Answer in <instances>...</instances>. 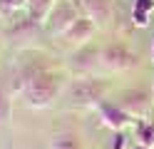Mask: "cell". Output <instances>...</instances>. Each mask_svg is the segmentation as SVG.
<instances>
[{
	"mask_svg": "<svg viewBox=\"0 0 154 149\" xmlns=\"http://www.w3.org/2000/svg\"><path fill=\"white\" fill-rule=\"evenodd\" d=\"M15 92L30 109L52 107L65 92V75L47 67L42 60L30 57L15 75Z\"/></svg>",
	"mask_w": 154,
	"mask_h": 149,
	"instance_id": "cell-1",
	"label": "cell"
},
{
	"mask_svg": "<svg viewBox=\"0 0 154 149\" xmlns=\"http://www.w3.org/2000/svg\"><path fill=\"white\" fill-rule=\"evenodd\" d=\"M112 92V82L102 77H77L67 87V104L77 109H97Z\"/></svg>",
	"mask_w": 154,
	"mask_h": 149,
	"instance_id": "cell-2",
	"label": "cell"
},
{
	"mask_svg": "<svg viewBox=\"0 0 154 149\" xmlns=\"http://www.w3.org/2000/svg\"><path fill=\"white\" fill-rule=\"evenodd\" d=\"M139 65V55L134 50L122 42V40H112V42L102 45V70L107 72H124Z\"/></svg>",
	"mask_w": 154,
	"mask_h": 149,
	"instance_id": "cell-3",
	"label": "cell"
},
{
	"mask_svg": "<svg viewBox=\"0 0 154 149\" xmlns=\"http://www.w3.org/2000/svg\"><path fill=\"white\" fill-rule=\"evenodd\" d=\"M80 17H82V10H80V5H77V3H72V0H57L42 25H45V30H47L50 35L62 37Z\"/></svg>",
	"mask_w": 154,
	"mask_h": 149,
	"instance_id": "cell-4",
	"label": "cell"
},
{
	"mask_svg": "<svg viewBox=\"0 0 154 149\" xmlns=\"http://www.w3.org/2000/svg\"><path fill=\"white\" fill-rule=\"evenodd\" d=\"M67 67L77 72L80 77H90L92 70L102 67V45L97 42H85L72 50V55L67 57Z\"/></svg>",
	"mask_w": 154,
	"mask_h": 149,
	"instance_id": "cell-5",
	"label": "cell"
},
{
	"mask_svg": "<svg viewBox=\"0 0 154 149\" xmlns=\"http://www.w3.org/2000/svg\"><path fill=\"white\" fill-rule=\"evenodd\" d=\"M80 10L85 17H90L94 27H109L114 23V0H80Z\"/></svg>",
	"mask_w": 154,
	"mask_h": 149,
	"instance_id": "cell-6",
	"label": "cell"
},
{
	"mask_svg": "<svg viewBox=\"0 0 154 149\" xmlns=\"http://www.w3.org/2000/svg\"><path fill=\"white\" fill-rule=\"evenodd\" d=\"M97 114H100V119H102V124L109 127L112 132H124L129 124L137 122V119L129 117L117 102H114V99H104V102L97 107Z\"/></svg>",
	"mask_w": 154,
	"mask_h": 149,
	"instance_id": "cell-7",
	"label": "cell"
},
{
	"mask_svg": "<svg viewBox=\"0 0 154 149\" xmlns=\"http://www.w3.org/2000/svg\"><path fill=\"white\" fill-rule=\"evenodd\" d=\"M124 112L134 119H144L149 109V102H152V92H142V89H124V92L114 99Z\"/></svg>",
	"mask_w": 154,
	"mask_h": 149,
	"instance_id": "cell-8",
	"label": "cell"
},
{
	"mask_svg": "<svg viewBox=\"0 0 154 149\" xmlns=\"http://www.w3.org/2000/svg\"><path fill=\"white\" fill-rule=\"evenodd\" d=\"M94 30H97V27H94V23H92L90 17H85V15H82V17L77 20V23H75L70 30H67L65 35H62V40H65L67 45L80 47V45H85V42H92Z\"/></svg>",
	"mask_w": 154,
	"mask_h": 149,
	"instance_id": "cell-9",
	"label": "cell"
},
{
	"mask_svg": "<svg viewBox=\"0 0 154 149\" xmlns=\"http://www.w3.org/2000/svg\"><path fill=\"white\" fill-rule=\"evenodd\" d=\"M132 127H134V142L147 149H154V122L152 119H137Z\"/></svg>",
	"mask_w": 154,
	"mask_h": 149,
	"instance_id": "cell-10",
	"label": "cell"
},
{
	"mask_svg": "<svg viewBox=\"0 0 154 149\" xmlns=\"http://www.w3.org/2000/svg\"><path fill=\"white\" fill-rule=\"evenodd\" d=\"M152 10H154V0H132V25L147 27Z\"/></svg>",
	"mask_w": 154,
	"mask_h": 149,
	"instance_id": "cell-11",
	"label": "cell"
},
{
	"mask_svg": "<svg viewBox=\"0 0 154 149\" xmlns=\"http://www.w3.org/2000/svg\"><path fill=\"white\" fill-rule=\"evenodd\" d=\"M55 3L57 0H27V20L30 23H45Z\"/></svg>",
	"mask_w": 154,
	"mask_h": 149,
	"instance_id": "cell-12",
	"label": "cell"
},
{
	"mask_svg": "<svg viewBox=\"0 0 154 149\" xmlns=\"http://www.w3.org/2000/svg\"><path fill=\"white\" fill-rule=\"evenodd\" d=\"M50 149H85V147H82L80 137H77L75 132H62V134H57L52 139Z\"/></svg>",
	"mask_w": 154,
	"mask_h": 149,
	"instance_id": "cell-13",
	"label": "cell"
},
{
	"mask_svg": "<svg viewBox=\"0 0 154 149\" xmlns=\"http://www.w3.org/2000/svg\"><path fill=\"white\" fill-rule=\"evenodd\" d=\"M13 112V92L8 89L5 82H0V127H3Z\"/></svg>",
	"mask_w": 154,
	"mask_h": 149,
	"instance_id": "cell-14",
	"label": "cell"
},
{
	"mask_svg": "<svg viewBox=\"0 0 154 149\" xmlns=\"http://www.w3.org/2000/svg\"><path fill=\"white\" fill-rule=\"evenodd\" d=\"M152 62H154V42H152Z\"/></svg>",
	"mask_w": 154,
	"mask_h": 149,
	"instance_id": "cell-15",
	"label": "cell"
},
{
	"mask_svg": "<svg viewBox=\"0 0 154 149\" xmlns=\"http://www.w3.org/2000/svg\"><path fill=\"white\" fill-rule=\"evenodd\" d=\"M152 95H154V85H152Z\"/></svg>",
	"mask_w": 154,
	"mask_h": 149,
	"instance_id": "cell-16",
	"label": "cell"
},
{
	"mask_svg": "<svg viewBox=\"0 0 154 149\" xmlns=\"http://www.w3.org/2000/svg\"><path fill=\"white\" fill-rule=\"evenodd\" d=\"M0 33H3V30H0Z\"/></svg>",
	"mask_w": 154,
	"mask_h": 149,
	"instance_id": "cell-17",
	"label": "cell"
}]
</instances>
